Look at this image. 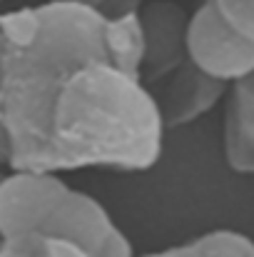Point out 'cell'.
I'll list each match as a JSON object with an SVG mask.
<instances>
[{
  "label": "cell",
  "instance_id": "obj_1",
  "mask_svg": "<svg viewBox=\"0 0 254 257\" xmlns=\"http://www.w3.org/2000/svg\"><path fill=\"white\" fill-rule=\"evenodd\" d=\"M0 127L8 168L142 172L165 125L140 83V10L45 0L0 13Z\"/></svg>",
  "mask_w": 254,
  "mask_h": 257
},
{
  "label": "cell",
  "instance_id": "obj_9",
  "mask_svg": "<svg viewBox=\"0 0 254 257\" xmlns=\"http://www.w3.org/2000/svg\"><path fill=\"white\" fill-rule=\"evenodd\" d=\"M0 73H3V38H0ZM0 163L8 165V140H5L3 127H0Z\"/></svg>",
  "mask_w": 254,
  "mask_h": 257
},
{
  "label": "cell",
  "instance_id": "obj_8",
  "mask_svg": "<svg viewBox=\"0 0 254 257\" xmlns=\"http://www.w3.org/2000/svg\"><path fill=\"white\" fill-rule=\"evenodd\" d=\"M85 3L100 5L110 13H132V10H140L145 0H85Z\"/></svg>",
  "mask_w": 254,
  "mask_h": 257
},
{
  "label": "cell",
  "instance_id": "obj_2",
  "mask_svg": "<svg viewBox=\"0 0 254 257\" xmlns=\"http://www.w3.org/2000/svg\"><path fill=\"white\" fill-rule=\"evenodd\" d=\"M0 232L3 237L23 232L60 237L90 257H135L132 242L107 207L70 187L58 172H0Z\"/></svg>",
  "mask_w": 254,
  "mask_h": 257
},
{
  "label": "cell",
  "instance_id": "obj_5",
  "mask_svg": "<svg viewBox=\"0 0 254 257\" xmlns=\"http://www.w3.org/2000/svg\"><path fill=\"white\" fill-rule=\"evenodd\" d=\"M142 257H254V240L237 230H209L182 245Z\"/></svg>",
  "mask_w": 254,
  "mask_h": 257
},
{
  "label": "cell",
  "instance_id": "obj_7",
  "mask_svg": "<svg viewBox=\"0 0 254 257\" xmlns=\"http://www.w3.org/2000/svg\"><path fill=\"white\" fill-rule=\"evenodd\" d=\"M222 15V20L242 38L254 43V0H207Z\"/></svg>",
  "mask_w": 254,
  "mask_h": 257
},
{
  "label": "cell",
  "instance_id": "obj_11",
  "mask_svg": "<svg viewBox=\"0 0 254 257\" xmlns=\"http://www.w3.org/2000/svg\"><path fill=\"white\" fill-rule=\"evenodd\" d=\"M0 3H5V0H0Z\"/></svg>",
  "mask_w": 254,
  "mask_h": 257
},
{
  "label": "cell",
  "instance_id": "obj_4",
  "mask_svg": "<svg viewBox=\"0 0 254 257\" xmlns=\"http://www.w3.org/2000/svg\"><path fill=\"white\" fill-rule=\"evenodd\" d=\"M184 40L192 63L207 78L229 87L254 75V43L232 30L212 3L202 0L187 15Z\"/></svg>",
  "mask_w": 254,
  "mask_h": 257
},
{
  "label": "cell",
  "instance_id": "obj_10",
  "mask_svg": "<svg viewBox=\"0 0 254 257\" xmlns=\"http://www.w3.org/2000/svg\"><path fill=\"white\" fill-rule=\"evenodd\" d=\"M3 240H5V237H3V232H0V245H3Z\"/></svg>",
  "mask_w": 254,
  "mask_h": 257
},
{
  "label": "cell",
  "instance_id": "obj_6",
  "mask_svg": "<svg viewBox=\"0 0 254 257\" xmlns=\"http://www.w3.org/2000/svg\"><path fill=\"white\" fill-rule=\"evenodd\" d=\"M0 257H90L83 247L48 235L23 232L5 237L0 245Z\"/></svg>",
  "mask_w": 254,
  "mask_h": 257
},
{
  "label": "cell",
  "instance_id": "obj_3",
  "mask_svg": "<svg viewBox=\"0 0 254 257\" xmlns=\"http://www.w3.org/2000/svg\"><path fill=\"white\" fill-rule=\"evenodd\" d=\"M140 83L152 97L165 130L184 127L224 100L227 85L207 78L187 50V10L174 0H145L140 8Z\"/></svg>",
  "mask_w": 254,
  "mask_h": 257
}]
</instances>
